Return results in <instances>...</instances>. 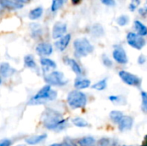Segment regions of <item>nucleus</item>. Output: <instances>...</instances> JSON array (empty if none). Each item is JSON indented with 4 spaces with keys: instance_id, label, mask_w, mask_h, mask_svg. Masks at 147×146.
Listing matches in <instances>:
<instances>
[{
    "instance_id": "nucleus-30",
    "label": "nucleus",
    "mask_w": 147,
    "mask_h": 146,
    "mask_svg": "<svg viewBox=\"0 0 147 146\" xmlns=\"http://www.w3.org/2000/svg\"><path fill=\"white\" fill-rule=\"evenodd\" d=\"M141 98H142V108L144 112H146L147 110V94L145 91L141 92Z\"/></svg>"
},
{
    "instance_id": "nucleus-23",
    "label": "nucleus",
    "mask_w": 147,
    "mask_h": 146,
    "mask_svg": "<svg viewBox=\"0 0 147 146\" xmlns=\"http://www.w3.org/2000/svg\"><path fill=\"white\" fill-rule=\"evenodd\" d=\"M91 34L96 37H100L104 34L103 28L100 24H95L91 27Z\"/></svg>"
},
{
    "instance_id": "nucleus-13",
    "label": "nucleus",
    "mask_w": 147,
    "mask_h": 146,
    "mask_svg": "<svg viewBox=\"0 0 147 146\" xmlns=\"http://www.w3.org/2000/svg\"><path fill=\"white\" fill-rule=\"evenodd\" d=\"M0 3L3 8H6L9 9H17L22 8L23 4L17 3L12 0H0Z\"/></svg>"
},
{
    "instance_id": "nucleus-1",
    "label": "nucleus",
    "mask_w": 147,
    "mask_h": 146,
    "mask_svg": "<svg viewBox=\"0 0 147 146\" xmlns=\"http://www.w3.org/2000/svg\"><path fill=\"white\" fill-rule=\"evenodd\" d=\"M43 126L48 130L60 131L65 128L67 120H65L61 114L53 109H47L42 116Z\"/></svg>"
},
{
    "instance_id": "nucleus-34",
    "label": "nucleus",
    "mask_w": 147,
    "mask_h": 146,
    "mask_svg": "<svg viewBox=\"0 0 147 146\" xmlns=\"http://www.w3.org/2000/svg\"><path fill=\"white\" fill-rule=\"evenodd\" d=\"M101 2L103 4L107 5V6H113V5L115 4V0H101Z\"/></svg>"
},
{
    "instance_id": "nucleus-16",
    "label": "nucleus",
    "mask_w": 147,
    "mask_h": 146,
    "mask_svg": "<svg viewBox=\"0 0 147 146\" xmlns=\"http://www.w3.org/2000/svg\"><path fill=\"white\" fill-rule=\"evenodd\" d=\"M13 69L10 67V65L8 63H2L0 65V75L3 77H9L12 72H13Z\"/></svg>"
},
{
    "instance_id": "nucleus-28",
    "label": "nucleus",
    "mask_w": 147,
    "mask_h": 146,
    "mask_svg": "<svg viewBox=\"0 0 147 146\" xmlns=\"http://www.w3.org/2000/svg\"><path fill=\"white\" fill-rule=\"evenodd\" d=\"M64 3V0H53L52 5H51V10L52 12H55L58 9H59Z\"/></svg>"
},
{
    "instance_id": "nucleus-20",
    "label": "nucleus",
    "mask_w": 147,
    "mask_h": 146,
    "mask_svg": "<svg viewBox=\"0 0 147 146\" xmlns=\"http://www.w3.org/2000/svg\"><path fill=\"white\" fill-rule=\"evenodd\" d=\"M134 27H135V29L137 30L139 35H140V36H142V37L146 35V27L141 22H140V21H135V22H134Z\"/></svg>"
},
{
    "instance_id": "nucleus-41",
    "label": "nucleus",
    "mask_w": 147,
    "mask_h": 146,
    "mask_svg": "<svg viewBox=\"0 0 147 146\" xmlns=\"http://www.w3.org/2000/svg\"><path fill=\"white\" fill-rule=\"evenodd\" d=\"M3 8L2 7V5H1V3H0V12H1V11H3Z\"/></svg>"
},
{
    "instance_id": "nucleus-11",
    "label": "nucleus",
    "mask_w": 147,
    "mask_h": 146,
    "mask_svg": "<svg viewBox=\"0 0 147 146\" xmlns=\"http://www.w3.org/2000/svg\"><path fill=\"white\" fill-rule=\"evenodd\" d=\"M133 125H134V119L130 116H123L122 119L118 123L119 129L121 132L130 130L133 127Z\"/></svg>"
},
{
    "instance_id": "nucleus-25",
    "label": "nucleus",
    "mask_w": 147,
    "mask_h": 146,
    "mask_svg": "<svg viewBox=\"0 0 147 146\" xmlns=\"http://www.w3.org/2000/svg\"><path fill=\"white\" fill-rule=\"evenodd\" d=\"M24 64H25V66H27L28 68H30V69L36 67L34 59L32 55H26L24 57Z\"/></svg>"
},
{
    "instance_id": "nucleus-45",
    "label": "nucleus",
    "mask_w": 147,
    "mask_h": 146,
    "mask_svg": "<svg viewBox=\"0 0 147 146\" xmlns=\"http://www.w3.org/2000/svg\"><path fill=\"white\" fill-rule=\"evenodd\" d=\"M65 0H64V2H65Z\"/></svg>"
},
{
    "instance_id": "nucleus-21",
    "label": "nucleus",
    "mask_w": 147,
    "mask_h": 146,
    "mask_svg": "<svg viewBox=\"0 0 147 146\" xmlns=\"http://www.w3.org/2000/svg\"><path fill=\"white\" fill-rule=\"evenodd\" d=\"M123 116H124V114L121 111H118V110H113L109 114V117H110L111 120L116 124H118L120 122V120L122 119Z\"/></svg>"
},
{
    "instance_id": "nucleus-27",
    "label": "nucleus",
    "mask_w": 147,
    "mask_h": 146,
    "mask_svg": "<svg viewBox=\"0 0 147 146\" xmlns=\"http://www.w3.org/2000/svg\"><path fill=\"white\" fill-rule=\"evenodd\" d=\"M72 123L74 126H78V127H87L89 126V123L84 120L83 118L80 117H76L72 120Z\"/></svg>"
},
{
    "instance_id": "nucleus-5",
    "label": "nucleus",
    "mask_w": 147,
    "mask_h": 146,
    "mask_svg": "<svg viewBox=\"0 0 147 146\" xmlns=\"http://www.w3.org/2000/svg\"><path fill=\"white\" fill-rule=\"evenodd\" d=\"M47 85H53V86H63L66 84V81L65 80V76L61 71H54L51 73L47 74L44 77Z\"/></svg>"
},
{
    "instance_id": "nucleus-9",
    "label": "nucleus",
    "mask_w": 147,
    "mask_h": 146,
    "mask_svg": "<svg viewBox=\"0 0 147 146\" xmlns=\"http://www.w3.org/2000/svg\"><path fill=\"white\" fill-rule=\"evenodd\" d=\"M67 30V26L65 23L61 22H58L54 24L53 28V39H59L65 35Z\"/></svg>"
},
{
    "instance_id": "nucleus-32",
    "label": "nucleus",
    "mask_w": 147,
    "mask_h": 146,
    "mask_svg": "<svg viewBox=\"0 0 147 146\" xmlns=\"http://www.w3.org/2000/svg\"><path fill=\"white\" fill-rule=\"evenodd\" d=\"M60 146H77V145L72 140L66 139L62 142V144H60Z\"/></svg>"
},
{
    "instance_id": "nucleus-3",
    "label": "nucleus",
    "mask_w": 147,
    "mask_h": 146,
    "mask_svg": "<svg viewBox=\"0 0 147 146\" xmlns=\"http://www.w3.org/2000/svg\"><path fill=\"white\" fill-rule=\"evenodd\" d=\"M67 102L69 106L73 109L82 108L87 104V97L84 93L79 90H73L68 94Z\"/></svg>"
},
{
    "instance_id": "nucleus-19",
    "label": "nucleus",
    "mask_w": 147,
    "mask_h": 146,
    "mask_svg": "<svg viewBox=\"0 0 147 146\" xmlns=\"http://www.w3.org/2000/svg\"><path fill=\"white\" fill-rule=\"evenodd\" d=\"M79 146H96V141L92 137H84L78 141Z\"/></svg>"
},
{
    "instance_id": "nucleus-40",
    "label": "nucleus",
    "mask_w": 147,
    "mask_h": 146,
    "mask_svg": "<svg viewBox=\"0 0 147 146\" xmlns=\"http://www.w3.org/2000/svg\"><path fill=\"white\" fill-rule=\"evenodd\" d=\"M50 146H60V144H53Z\"/></svg>"
},
{
    "instance_id": "nucleus-2",
    "label": "nucleus",
    "mask_w": 147,
    "mask_h": 146,
    "mask_svg": "<svg viewBox=\"0 0 147 146\" xmlns=\"http://www.w3.org/2000/svg\"><path fill=\"white\" fill-rule=\"evenodd\" d=\"M57 96L56 91L51 89V87L49 85H46L41 89L33 96L30 102L31 104H40L47 101H53Z\"/></svg>"
},
{
    "instance_id": "nucleus-31",
    "label": "nucleus",
    "mask_w": 147,
    "mask_h": 146,
    "mask_svg": "<svg viewBox=\"0 0 147 146\" xmlns=\"http://www.w3.org/2000/svg\"><path fill=\"white\" fill-rule=\"evenodd\" d=\"M102 63L106 67H111L113 65V62L112 60L107 56V55H102Z\"/></svg>"
},
{
    "instance_id": "nucleus-33",
    "label": "nucleus",
    "mask_w": 147,
    "mask_h": 146,
    "mask_svg": "<svg viewBox=\"0 0 147 146\" xmlns=\"http://www.w3.org/2000/svg\"><path fill=\"white\" fill-rule=\"evenodd\" d=\"M11 141L8 139H3L0 140V146H10Z\"/></svg>"
},
{
    "instance_id": "nucleus-6",
    "label": "nucleus",
    "mask_w": 147,
    "mask_h": 146,
    "mask_svg": "<svg viewBox=\"0 0 147 146\" xmlns=\"http://www.w3.org/2000/svg\"><path fill=\"white\" fill-rule=\"evenodd\" d=\"M127 43L132 47H134L137 50L142 49L146 45V40L142 36H140L138 34L134 33V32H130L127 34Z\"/></svg>"
},
{
    "instance_id": "nucleus-4",
    "label": "nucleus",
    "mask_w": 147,
    "mask_h": 146,
    "mask_svg": "<svg viewBox=\"0 0 147 146\" xmlns=\"http://www.w3.org/2000/svg\"><path fill=\"white\" fill-rule=\"evenodd\" d=\"M73 46L76 55L79 57H85L88 54L91 53L94 50L93 46L86 38H78L75 40Z\"/></svg>"
},
{
    "instance_id": "nucleus-35",
    "label": "nucleus",
    "mask_w": 147,
    "mask_h": 146,
    "mask_svg": "<svg viewBox=\"0 0 147 146\" xmlns=\"http://www.w3.org/2000/svg\"><path fill=\"white\" fill-rule=\"evenodd\" d=\"M109 100L113 102H120L121 100V97L120 96H109Z\"/></svg>"
},
{
    "instance_id": "nucleus-10",
    "label": "nucleus",
    "mask_w": 147,
    "mask_h": 146,
    "mask_svg": "<svg viewBox=\"0 0 147 146\" xmlns=\"http://www.w3.org/2000/svg\"><path fill=\"white\" fill-rule=\"evenodd\" d=\"M36 52L40 56H49L53 52V46L47 42L40 43L36 46Z\"/></svg>"
},
{
    "instance_id": "nucleus-24",
    "label": "nucleus",
    "mask_w": 147,
    "mask_h": 146,
    "mask_svg": "<svg viewBox=\"0 0 147 146\" xmlns=\"http://www.w3.org/2000/svg\"><path fill=\"white\" fill-rule=\"evenodd\" d=\"M117 142L114 139L109 138H102L99 140L98 146H116Z\"/></svg>"
},
{
    "instance_id": "nucleus-12",
    "label": "nucleus",
    "mask_w": 147,
    "mask_h": 146,
    "mask_svg": "<svg viewBox=\"0 0 147 146\" xmlns=\"http://www.w3.org/2000/svg\"><path fill=\"white\" fill-rule=\"evenodd\" d=\"M71 40V34H65L64 36H62L61 38H59V40H57L55 42V46L58 50L59 51H64L65 50V48L67 47V46L69 45Z\"/></svg>"
},
{
    "instance_id": "nucleus-36",
    "label": "nucleus",
    "mask_w": 147,
    "mask_h": 146,
    "mask_svg": "<svg viewBox=\"0 0 147 146\" xmlns=\"http://www.w3.org/2000/svg\"><path fill=\"white\" fill-rule=\"evenodd\" d=\"M138 62H139V64H140V65L145 64V63H146V57H145L144 55H140V56L139 57Z\"/></svg>"
},
{
    "instance_id": "nucleus-7",
    "label": "nucleus",
    "mask_w": 147,
    "mask_h": 146,
    "mask_svg": "<svg viewBox=\"0 0 147 146\" xmlns=\"http://www.w3.org/2000/svg\"><path fill=\"white\" fill-rule=\"evenodd\" d=\"M119 76L121 79L130 86H140L141 84V79L137 77L136 75H134L128 71H121L119 72Z\"/></svg>"
},
{
    "instance_id": "nucleus-17",
    "label": "nucleus",
    "mask_w": 147,
    "mask_h": 146,
    "mask_svg": "<svg viewBox=\"0 0 147 146\" xmlns=\"http://www.w3.org/2000/svg\"><path fill=\"white\" fill-rule=\"evenodd\" d=\"M66 63L67 65H70V67L71 68V70L78 75V76H80L83 72L80 65L77 63V61L73 59H66Z\"/></svg>"
},
{
    "instance_id": "nucleus-43",
    "label": "nucleus",
    "mask_w": 147,
    "mask_h": 146,
    "mask_svg": "<svg viewBox=\"0 0 147 146\" xmlns=\"http://www.w3.org/2000/svg\"><path fill=\"white\" fill-rule=\"evenodd\" d=\"M1 83H2V79H1V77H0V84H1Z\"/></svg>"
},
{
    "instance_id": "nucleus-15",
    "label": "nucleus",
    "mask_w": 147,
    "mask_h": 146,
    "mask_svg": "<svg viewBox=\"0 0 147 146\" xmlns=\"http://www.w3.org/2000/svg\"><path fill=\"white\" fill-rule=\"evenodd\" d=\"M46 138H47V134L35 135V136H32V137L26 139L25 141L27 144H28L30 145H37V144H40V142H42Z\"/></svg>"
},
{
    "instance_id": "nucleus-14",
    "label": "nucleus",
    "mask_w": 147,
    "mask_h": 146,
    "mask_svg": "<svg viewBox=\"0 0 147 146\" xmlns=\"http://www.w3.org/2000/svg\"><path fill=\"white\" fill-rule=\"evenodd\" d=\"M40 65H42L43 71H48L50 69H55L57 66L53 60L47 58H42L40 59Z\"/></svg>"
},
{
    "instance_id": "nucleus-8",
    "label": "nucleus",
    "mask_w": 147,
    "mask_h": 146,
    "mask_svg": "<svg viewBox=\"0 0 147 146\" xmlns=\"http://www.w3.org/2000/svg\"><path fill=\"white\" fill-rule=\"evenodd\" d=\"M113 58L117 63L121 65H125L128 61L127 55L121 46H117L115 48V50L113 51Z\"/></svg>"
},
{
    "instance_id": "nucleus-44",
    "label": "nucleus",
    "mask_w": 147,
    "mask_h": 146,
    "mask_svg": "<svg viewBox=\"0 0 147 146\" xmlns=\"http://www.w3.org/2000/svg\"><path fill=\"white\" fill-rule=\"evenodd\" d=\"M122 146H127V145H122Z\"/></svg>"
},
{
    "instance_id": "nucleus-42",
    "label": "nucleus",
    "mask_w": 147,
    "mask_h": 146,
    "mask_svg": "<svg viewBox=\"0 0 147 146\" xmlns=\"http://www.w3.org/2000/svg\"><path fill=\"white\" fill-rule=\"evenodd\" d=\"M16 146H25V145H16Z\"/></svg>"
},
{
    "instance_id": "nucleus-37",
    "label": "nucleus",
    "mask_w": 147,
    "mask_h": 146,
    "mask_svg": "<svg viewBox=\"0 0 147 146\" xmlns=\"http://www.w3.org/2000/svg\"><path fill=\"white\" fill-rule=\"evenodd\" d=\"M17 3H20V4H22V3H28L30 0H12Z\"/></svg>"
},
{
    "instance_id": "nucleus-38",
    "label": "nucleus",
    "mask_w": 147,
    "mask_h": 146,
    "mask_svg": "<svg viewBox=\"0 0 147 146\" xmlns=\"http://www.w3.org/2000/svg\"><path fill=\"white\" fill-rule=\"evenodd\" d=\"M146 8H144V9H140V14H141V15H145L146 14Z\"/></svg>"
},
{
    "instance_id": "nucleus-39",
    "label": "nucleus",
    "mask_w": 147,
    "mask_h": 146,
    "mask_svg": "<svg viewBox=\"0 0 147 146\" xmlns=\"http://www.w3.org/2000/svg\"><path fill=\"white\" fill-rule=\"evenodd\" d=\"M71 1H72V3L73 4H78L81 0H71Z\"/></svg>"
},
{
    "instance_id": "nucleus-26",
    "label": "nucleus",
    "mask_w": 147,
    "mask_h": 146,
    "mask_svg": "<svg viewBox=\"0 0 147 146\" xmlns=\"http://www.w3.org/2000/svg\"><path fill=\"white\" fill-rule=\"evenodd\" d=\"M107 81H108L107 78L102 79L101 81H99V82L96 83L95 84H93L92 85V89L99 90V91H102V90L105 89L107 88Z\"/></svg>"
},
{
    "instance_id": "nucleus-18",
    "label": "nucleus",
    "mask_w": 147,
    "mask_h": 146,
    "mask_svg": "<svg viewBox=\"0 0 147 146\" xmlns=\"http://www.w3.org/2000/svg\"><path fill=\"white\" fill-rule=\"evenodd\" d=\"M74 86L77 89H87L90 86V81L85 78H79L75 81Z\"/></svg>"
},
{
    "instance_id": "nucleus-22",
    "label": "nucleus",
    "mask_w": 147,
    "mask_h": 146,
    "mask_svg": "<svg viewBox=\"0 0 147 146\" xmlns=\"http://www.w3.org/2000/svg\"><path fill=\"white\" fill-rule=\"evenodd\" d=\"M42 13H43V9L41 7H37L29 12L28 16L31 20H36L42 15Z\"/></svg>"
},
{
    "instance_id": "nucleus-29",
    "label": "nucleus",
    "mask_w": 147,
    "mask_h": 146,
    "mask_svg": "<svg viewBox=\"0 0 147 146\" xmlns=\"http://www.w3.org/2000/svg\"><path fill=\"white\" fill-rule=\"evenodd\" d=\"M117 23H118V25H120V26H125V25H127V23H128V22H129V17L127 16V15H121V16H119L118 18H117Z\"/></svg>"
}]
</instances>
